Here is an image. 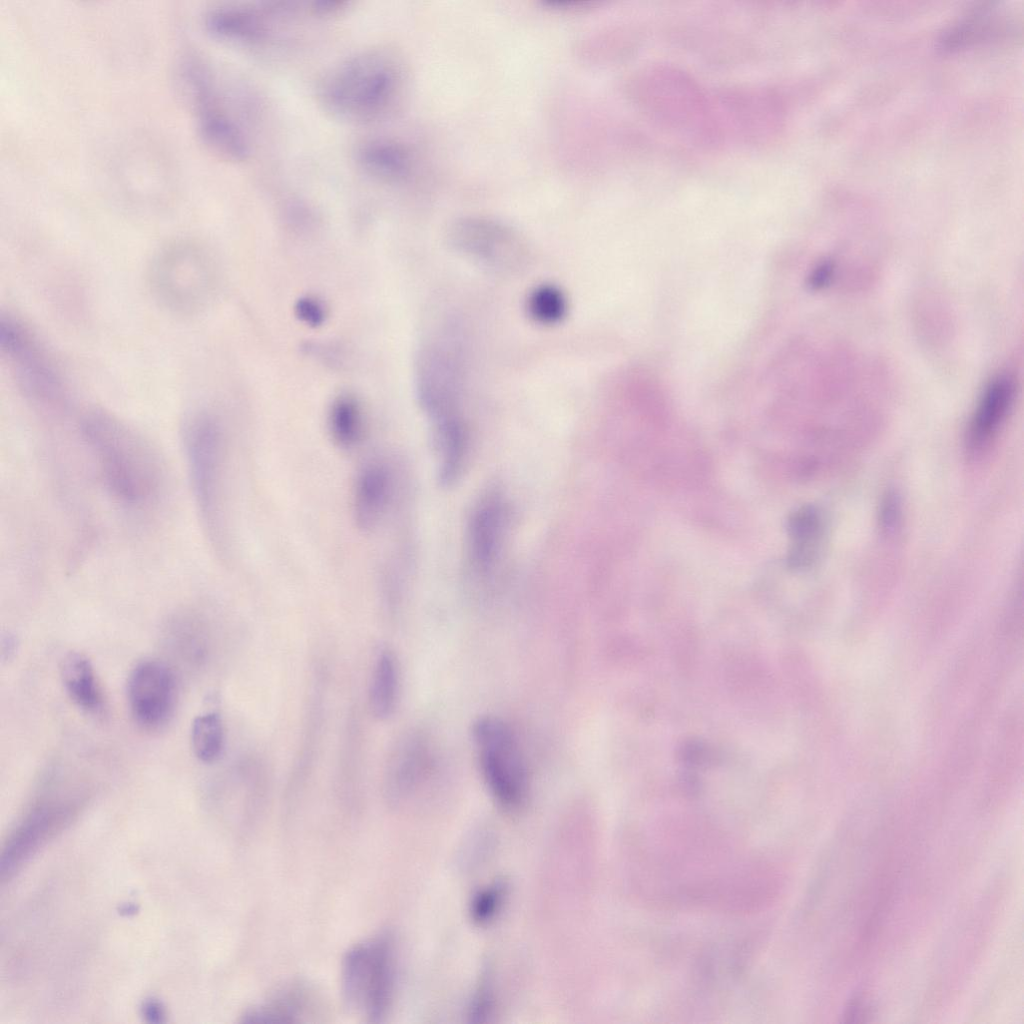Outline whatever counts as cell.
Here are the masks:
<instances>
[{
	"instance_id": "1",
	"label": "cell",
	"mask_w": 1024,
	"mask_h": 1024,
	"mask_svg": "<svg viewBox=\"0 0 1024 1024\" xmlns=\"http://www.w3.org/2000/svg\"><path fill=\"white\" fill-rule=\"evenodd\" d=\"M81 434L108 492L127 507H142L157 494L162 469L157 452L142 434L102 409L87 411Z\"/></svg>"
},
{
	"instance_id": "2",
	"label": "cell",
	"mask_w": 1024,
	"mask_h": 1024,
	"mask_svg": "<svg viewBox=\"0 0 1024 1024\" xmlns=\"http://www.w3.org/2000/svg\"><path fill=\"white\" fill-rule=\"evenodd\" d=\"M403 89L398 58L384 48H371L349 56L326 73L318 86V99L335 118L349 123L380 121L397 105Z\"/></svg>"
},
{
	"instance_id": "3",
	"label": "cell",
	"mask_w": 1024,
	"mask_h": 1024,
	"mask_svg": "<svg viewBox=\"0 0 1024 1024\" xmlns=\"http://www.w3.org/2000/svg\"><path fill=\"white\" fill-rule=\"evenodd\" d=\"M183 440L198 511L211 540L221 545L224 537V431L214 415L196 412L184 424Z\"/></svg>"
},
{
	"instance_id": "4",
	"label": "cell",
	"mask_w": 1024,
	"mask_h": 1024,
	"mask_svg": "<svg viewBox=\"0 0 1024 1024\" xmlns=\"http://www.w3.org/2000/svg\"><path fill=\"white\" fill-rule=\"evenodd\" d=\"M395 977L391 937L378 934L360 941L348 950L342 962L344 999L350 1008L369 1021H381L393 1000Z\"/></svg>"
},
{
	"instance_id": "5",
	"label": "cell",
	"mask_w": 1024,
	"mask_h": 1024,
	"mask_svg": "<svg viewBox=\"0 0 1024 1024\" xmlns=\"http://www.w3.org/2000/svg\"><path fill=\"white\" fill-rule=\"evenodd\" d=\"M472 737L491 795L504 809L518 810L528 798L529 776L515 733L504 720L487 715L474 722Z\"/></svg>"
},
{
	"instance_id": "6",
	"label": "cell",
	"mask_w": 1024,
	"mask_h": 1024,
	"mask_svg": "<svg viewBox=\"0 0 1024 1024\" xmlns=\"http://www.w3.org/2000/svg\"><path fill=\"white\" fill-rule=\"evenodd\" d=\"M181 75L202 142L225 160H246L250 154L249 142L228 111L206 65L197 58H188L182 64Z\"/></svg>"
},
{
	"instance_id": "7",
	"label": "cell",
	"mask_w": 1024,
	"mask_h": 1024,
	"mask_svg": "<svg viewBox=\"0 0 1024 1024\" xmlns=\"http://www.w3.org/2000/svg\"><path fill=\"white\" fill-rule=\"evenodd\" d=\"M0 347L8 356L17 383L26 397L50 407H58L65 402L66 390L60 373L22 322L9 315L1 316Z\"/></svg>"
},
{
	"instance_id": "8",
	"label": "cell",
	"mask_w": 1024,
	"mask_h": 1024,
	"mask_svg": "<svg viewBox=\"0 0 1024 1024\" xmlns=\"http://www.w3.org/2000/svg\"><path fill=\"white\" fill-rule=\"evenodd\" d=\"M451 336L429 344L418 363V392L432 426L463 419L464 369L460 345Z\"/></svg>"
},
{
	"instance_id": "9",
	"label": "cell",
	"mask_w": 1024,
	"mask_h": 1024,
	"mask_svg": "<svg viewBox=\"0 0 1024 1024\" xmlns=\"http://www.w3.org/2000/svg\"><path fill=\"white\" fill-rule=\"evenodd\" d=\"M173 671L162 661L139 662L127 681V699L136 723L145 730H158L173 715L177 685Z\"/></svg>"
},
{
	"instance_id": "10",
	"label": "cell",
	"mask_w": 1024,
	"mask_h": 1024,
	"mask_svg": "<svg viewBox=\"0 0 1024 1024\" xmlns=\"http://www.w3.org/2000/svg\"><path fill=\"white\" fill-rule=\"evenodd\" d=\"M452 245L466 255L500 270H511L525 259L520 237L509 227L485 218H464L450 230Z\"/></svg>"
},
{
	"instance_id": "11",
	"label": "cell",
	"mask_w": 1024,
	"mask_h": 1024,
	"mask_svg": "<svg viewBox=\"0 0 1024 1024\" xmlns=\"http://www.w3.org/2000/svg\"><path fill=\"white\" fill-rule=\"evenodd\" d=\"M509 506L499 492H489L474 507L467 529V554L473 573L482 579L494 571L509 524Z\"/></svg>"
},
{
	"instance_id": "12",
	"label": "cell",
	"mask_w": 1024,
	"mask_h": 1024,
	"mask_svg": "<svg viewBox=\"0 0 1024 1024\" xmlns=\"http://www.w3.org/2000/svg\"><path fill=\"white\" fill-rule=\"evenodd\" d=\"M71 802L43 803L30 811L3 848L1 878L9 879L47 840L61 831L75 814Z\"/></svg>"
},
{
	"instance_id": "13",
	"label": "cell",
	"mask_w": 1024,
	"mask_h": 1024,
	"mask_svg": "<svg viewBox=\"0 0 1024 1024\" xmlns=\"http://www.w3.org/2000/svg\"><path fill=\"white\" fill-rule=\"evenodd\" d=\"M431 756L422 734L412 732L397 740L383 772V790L389 802L405 801L425 783L431 772Z\"/></svg>"
},
{
	"instance_id": "14",
	"label": "cell",
	"mask_w": 1024,
	"mask_h": 1024,
	"mask_svg": "<svg viewBox=\"0 0 1024 1024\" xmlns=\"http://www.w3.org/2000/svg\"><path fill=\"white\" fill-rule=\"evenodd\" d=\"M288 4L264 7L227 4L214 7L204 16V26L214 37L234 44L254 46L270 36L274 16L286 12Z\"/></svg>"
},
{
	"instance_id": "15",
	"label": "cell",
	"mask_w": 1024,
	"mask_h": 1024,
	"mask_svg": "<svg viewBox=\"0 0 1024 1024\" xmlns=\"http://www.w3.org/2000/svg\"><path fill=\"white\" fill-rule=\"evenodd\" d=\"M194 250L188 244L166 248L152 267V286L160 301L178 312H188L195 302Z\"/></svg>"
},
{
	"instance_id": "16",
	"label": "cell",
	"mask_w": 1024,
	"mask_h": 1024,
	"mask_svg": "<svg viewBox=\"0 0 1024 1024\" xmlns=\"http://www.w3.org/2000/svg\"><path fill=\"white\" fill-rule=\"evenodd\" d=\"M394 494V474L384 458H373L359 469L353 489V517L363 532H372L384 520Z\"/></svg>"
},
{
	"instance_id": "17",
	"label": "cell",
	"mask_w": 1024,
	"mask_h": 1024,
	"mask_svg": "<svg viewBox=\"0 0 1024 1024\" xmlns=\"http://www.w3.org/2000/svg\"><path fill=\"white\" fill-rule=\"evenodd\" d=\"M1015 395V380L1002 373L987 385L973 415L968 432L972 450L981 449L993 437L1009 412Z\"/></svg>"
},
{
	"instance_id": "18",
	"label": "cell",
	"mask_w": 1024,
	"mask_h": 1024,
	"mask_svg": "<svg viewBox=\"0 0 1024 1024\" xmlns=\"http://www.w3.org/2000/svg\"><path fill=\"white\" fill-rule=\"evenodd\" d=\"M356 160L366 175L381 183L402 182L412 168L408 149L395 140L385 138L364 142L356 152Z\"/></svg>"
},
{
	"instance_id": "19",
	"label": "cell",
	"mask_w": 1024,
	"mask_h": 1024,
	"mask_svg": "<svg viewBox=\"0 0 1024 1024\" xmlns=\"http://www.w3.org/2000/svg\"><path fill=\"white\" fill-rule=\"evenodd\" d=\"M1008 16L994 6L973 9L945 30L939 42L944 50H955L1008 31Z\"/></svg>"
},
{
	"instance_id": "20",
	"label": "cell",
	"mask_w": 1024,
	"mask_h": 1024,
	"mask_svg": "<svg viewBox=\"0 0 1024 1024\" xmlns=\"http://www.w3.org/2000/svg\"><path fill=\"white\" fill-rule=\"evenodd\" d=\"M61 678L71 700L89 713H98L103 698L93 666L81 653L70 652L62 660Z\"/></svg>"
},
{
	"instance_id": "21",
	"label": "cell",
	"mask_w": 1024,
	"mask_h": 1024,
	"mask_svg": "<svg viewBox=\"0 0 1024 1024\" xmlns=\"http://www.w3.org/2000/svg\"><path fill=\"white\" fill-rule=\"evenodd\" d=\"M399 691V672L394 654L381 649L375 659L368 689V707L377 720L388 719L394 712Z\"/></svg>"
},
{
	"instance_id": "22",
	"label": "cell",
	"mask_w": 1024,
	"mask_h": 1024,
	"mask_svg": "<svg viewBox=\"0 0 1024 1024\" xmlns=\"http://www.w3.org/2000/svg\"><path fill=\"white\" fill-rule=\"evenodd\" d=\"M328 428L335 445L341 449L355 448L362 440L364 420L358 401L349 395L339 396L328 414Z\"/></svg>"
},
{
	"instance_id": "23",
	"label": "cell",
	"mask_w": 1024,
	"mask_h": 1024,
	"mask_svg": "<svg viewBox=\"0 0 1024 1024\" xmlns=\"http://www.w3.org/2000/svg\"><path fill=\"white\" fill-rule=\"evenodd\" d=\"M305 996L302 989H285L264 1004L250 1008L243 1015L248 1023H289L304 1012Z\"/></svg>"
},
{
	"instance_id": "24",
	"label": "cell",
	"mask_w": 1024,
	"mask_h": 1024,
	"mask_svg": "<svg viewBox=\"0 0 1024 1024\" xmlns=\"http://www.w3.org/2000/svg\"><path fill=\"white\" fill-rule=\"evenodd\" d=\"M191 745L195 756L204 763H212L220 757L224 748V727L218 713L207 712L194 719Z\"/></svg>"
},
{
	"instance_id": "25",
	"label": "cell",
	"mask_w": 1024,
	"mask_h": 1024,
	"mask_svg": "<svg viewBox=\"0 0 1024 1024\" xmlns=\"http://www.w3.org/2000/svg\"><path fill=\"white\" fill-rule=\"evenodd\" d=\"M528 314L540 324L551 325L560 322L567 311L564 293L553 284L535 287L527 299Z\"/></svg>"
},
{
	"instance_id": "26",
	"label": "cell",
	"mask_w": 1024,
	"mask_h": 1024,
	"mask_svg": "<svg viewBox=\"0 0 1024 1024\" xmlns=\"http://www.w3.org/2000/svg\"><path fill=\"white\" fill-rule=\"evenodd\" d=\"M790 530L794 539L792 561L800 564L810 560L820 531L817 513L811 509L798 511L790 521Z\"/></svg>"
},
{
	"instance_id": "27",
	"label": "cell",
	"mask_w": 1024,
	"mask_h": 1024,
	"mask_svg": "<svg viewBox=\"0 0 1024 1024\" xmlns=\"http://www.w3.org/2000/svg\"><path fill=\"white\" fill-rule=\"evenodd\" d=\"M503 895V887L499 884L488 886L479 891L471 904L472 918L480 924L490 921L499 911Z\"/></svg>"
},
{
	"instance_id": "28",
	"label": "cell",
	"mask_w": 1024,
	"mask_h": 1024,
	"mask_svg": "<svg viewBox=\"0 0 1024 1024\" xmlns=\"http://www.w3.org/2000/svg\"><path fill=\"white\" fill-rule=\"evenodd\" d=\"M869 1016V1007L860 996L850 1001L843 1014L845 1022L866 1021Z\"/></svg>"
},
{
	"instance_id": "29",
	"label": "cell",
	"mask_w": 1024,
	"mask_h": 1024,
	"mask_svg": "<svg viewBox=\"0 0 1024 1024\" xmlns=\"http://www.w3.org/2000/svg\"><path fill=\"white\" fill-rule=\"evenodd\" d=\"M297 310L300 317L310 324H319L323 320V310L313 300L305 299L299 301Z\"/></svg>"
},
{
	"instance_id": "30",
	"label": "cell",
	"mask_w": 1024,
	"mask_h": 1024,
	"mask_svg": "<svg viewBox=\"0 0 1024 1024\" xmlns=\"http://www.w3.org/2000/svg\"><path fill=\"white\" fill-rule=\"evenodd\" d=\"M142 1014L150 1023H161L165 1018L162 1004L155 999H148L143 1003Z\"/></svg>"
}]
</instances>
